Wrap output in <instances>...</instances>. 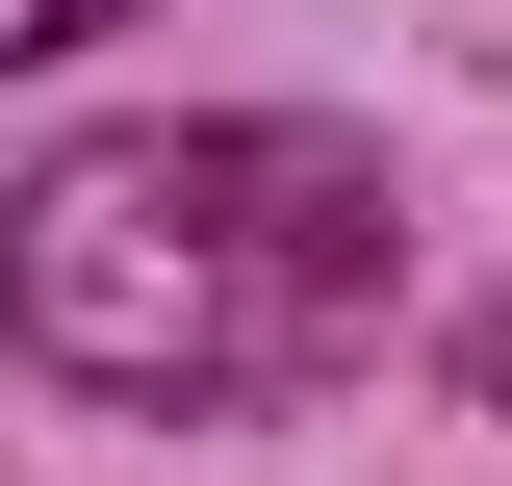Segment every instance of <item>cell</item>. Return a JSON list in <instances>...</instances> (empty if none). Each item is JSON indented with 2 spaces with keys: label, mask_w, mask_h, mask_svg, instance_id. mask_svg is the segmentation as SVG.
Segmentation results:
<instances>
[{
  "label": "cell",
  "mask_w": 512,
  "mask_h": 486,
  "mask_svg": "<svg viewBox=\"0 0 512 486\" xmlns=\"http://www.w3.org/2000/svg\"><path fill=\"white\" fill-rule=\"evenodd\" d=\"M410 282L359 128H77L0 180V333L77 410H282Z\"/></svg>",
  "instance_id": "6da1fadb"
},
{
  "label": "cell",
  "mask_w": 512,
  "mask_h": 486,
  "mask_svg": "<svg viewBox=\"0 0 512 486\" xmlns=\"http://www.w3.org/2000/svg\"><path fill=\"white\" fill-rule=\"evenodd\" d=\"M103 26H154V0H0V77H52V52H103Z\"/></svg>",
  "instance_id": "7a4b0ae2"
}]
</instances>
